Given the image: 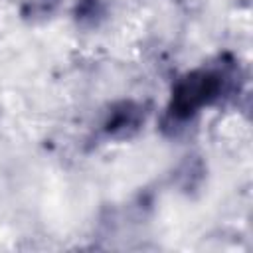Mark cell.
Masks as SVG:
<instances>
[{
    "instance_id": "cell-2",
    "label": "cell",
    "mask_w": 253,
    "mask_h": 253,
    "mask_svg": "<svg viewBox=\"0 0 253 253\" xmlns=\"http://www.w3.org/2000/svg\"><path fill=\"white\" fill-rule=\"evenodd\" d=\"M138 125H140V109L134 103H123L109 115V121L105 123V130L109 134H128L130 130L138 128Z\"/></svg>"
},
{
    "instance_id": "cell-3",
    "label": "cell",
    "mask_w": 253,
    "mask_h": 253,
    "mask_svg": "<svg viewBox=\"0 0 253 253\" xmlns=\"http://www.w3.org/2000/svg\"><path fill=\"white\" fill-rule=\"evenodd\" d=\"M75 14L81 22L85 20H91L95 22L97 16H101V6H99V0H79L77 8H75Z\"/></svg>"
},
{
    "instance_id": "cell-1",
    "label": "cell",
    "mask_w": 253,
    "mask_h": 253,
    "mask_svg": "<svg viewBox=\"0 0 253 253\" xmlns=\"http://www.w3.org/2000/svg\"><path fill=\"white\" fill-rule=\"evenodd\" d=\"M219 91H221V77L217 73L208 69L192 71L176 83L168 111L174 119H188L198 109L217 99Z\"/></svg>"
}]
</instances>
